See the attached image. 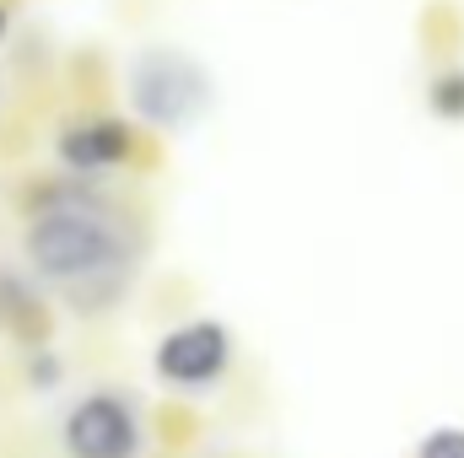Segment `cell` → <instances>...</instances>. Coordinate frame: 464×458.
Segmentation results:
<instances>
[{
  "mask_svg": "<svg viewBox=\"0 0 464 458\" xmlns=\"http://www.w3.org/2000/svg\"><path fill=\"white\" fill-rule=\"evenodd\" d=\"M22 248H27V264L38 275L71 286V281L103 275L119 259V227H114V216H109V205H98L92 195L60 189V195H49L33 211Z\"/></svg>",
  "mask_w": 464,
  "mask_h": 458,
  "instance_id": "6da1fadb",
  "label": "cell"
},
{
  "mask_svg": "<svg viewBox=\"0 0 464 458\" xmlns=\"http://www.w3.org/2000/svg\"><path fill=\"white\" fill-rule=\"evenodd\" d=\"M130 103L140 119L179 129L211 103V81L184 49H140L130 60Z\"/></svg>",
  "mask_w": 464,
  "mask_h": 458,
  "instance_id": "7a4b0ae2",
  "label": "cell"
},
{
  "mask_svg": "<svg viewBox=\"0 0 464 458\" xmlns=\"http://www.w3.org/2000/svg\"><path fill=\"white\" fill-rule=\"evenodd\" d=\"M151 367H157L162 383H179V388H206V383H217L232 367L227 324H217V319H189V324L168 329V335L157 340Z\"/></svg>",
  "mask_w": 464,
  "mask_h": 458,
  "instance_id": "3957f363",
  "label": "cell"
},
{
  "mask_svg": "<svg viewBox=\"0 0 464 458\" xmlns=\"http://www.w3.org/2000/svg\"><path fill=\"white\" fill-rule=\"evenodd\" d=\"M65 453L71 458H135L140 421L119 394H87L65 415Z\"/></svg>",
  "mask_w": 464,
  "mask_h": 458,
  "instance_id": "277c9868",
  "label": "cell"
},
{
  "mask_svg": "<svg viewBox=\"0 0 464 458\" xmlns=\"http://www.w3.org/2000/svg\"><path fill=\"white\" fill-rule=\"evenodd\" d=\"M135 151V129L124 119H87V124H71L60 135V162L71 173H98V167H114Z\"/></svg>",
  "mask_w": 464,
  "mask_h": 458,
  "instance_id": "5b68a950",
  "label": "cell"
},
{
  "mask_svg": "<svg viewBox=\"0 0 464 458\" xmlns=\"http://www.w3.org/2000/svg\"><path fill=\"white\" fill-rule=\"evenodd\" d=\"M427 109L438 119H449V124H459L464 119V71H443V76L427 87Z\"/></svg>",
  "mask_w": 464,
  "mask_h": 458,
  "instance_id": "8992f818",
  "label": "cell"
},
{
  "mask_svg": "<svg viewBox=\"0 0 464 458\" xmlns=\"http://www.w3.org/2000/svg\"><path fill=\"white\" fill-rule=\"evenodd\" d=\"M416 458H464V426H432L421 437Z\"/></svg>",
  "mask_w": 464,
  "mask_h": 458,
  "instance_id": "52a82bcc",
  "label": "cell"
},
{
  "mask_svg": "<svg viewBox=\"0 0 464 458\" xmlns=\"http://www.w3.org/2000/svg\"><path fill=\"white\" fill-rule=\"evenodd\" d=\"M27 377H33V388H54V383H60V361H54L49 350H38V356L27 361Z\"/></svg>",
  "mask_w": 464,
  "mask_h": 458,
  "instance_id": "ba28073f",
  "label": "cell"
},
{
  "mask_svg": "<svg viewBox=\"0 0 464 458\" xmlns=\"http://www.w3.org/2000/svg\"><path fill=\"white\" fill-rule=\"evenodd\" d=\"M0 38H5V5H0Z\"/></svg>",
  "mask_w": 464,
  "mask_h": 458,
  "instance_id": "9c48e42d",
  "label": "cell"
}]
</instances>
